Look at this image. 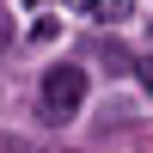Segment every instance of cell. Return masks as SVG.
Returning <instances> with one entry per match:
<instances>
[{
    "mask_svg": "<svg viewBox=\"0 0 153 153\" xmlns=\"http://www.w3.org/2000/svg\"><path fill=\"white\" fill-rule=\"evenodd\" d=\"M43 104H49V117H74V110L86 104V68L55 61V68L43 74Z\"/></svg>",
    "mask_w": 153,
    "mask_h": 153,
    "instance_id": "cell-1",
    "label": "cell"
},
{
    "mask_svg": "<svg viewBox=\"0 0 153 153\" xmlns=\"http://www.w3.org/2000/svg\"><path fill=\"white\" fill-rule=\"evenodd\" d=\"M80 19H98V25H123V19H135V0H68Z\"/></svg>",
    "mask_w": 153,
    "mask_h": 153,
    "instance_id": "cell-2",
    "label": "cell"
},
{
    "mask_svg": "<svg viewBox=\"0 0 153 153\" xmlns=\"http://www.w3.org/2000/svg\"><path fill=\"white\" fill-rule=\"evenodd\" d=\"M135 74H141V86L153 92V61H135Z\"/></svg>",
    "mask_w": 153,
    "mask_h": 153,
    "instance_id": "cell-3",
    "label": "cell"
},
{
    "mask_svg": "<svg viewBox=\"0 0 153 153\" xmlns=\"http://www.w3.org/2000/svg\"><path fill=\"white\" fill-rule=\"evenodd\" d=\"M19 153H31V147H19Z\"/></svg>",
    "mask_w": 153,
    "mask_h": 153,
    "instance_id": "cell-4",
    "label": "cell"
},
{
    "mask_svg": "<svg viewBox=\"0 0 153 153\" xmlns=\"http://www.w3.org/2000/svg\"><path fill=\"white\" fill-rule=\"evenodd\" d=\"M31 6H37V0H31Z\"/></svg>",
    "mask_w": 153,
    "mask_h": 153,
    "instance_id": "cell-5",
    "label": "cell"
}]
</instances>
